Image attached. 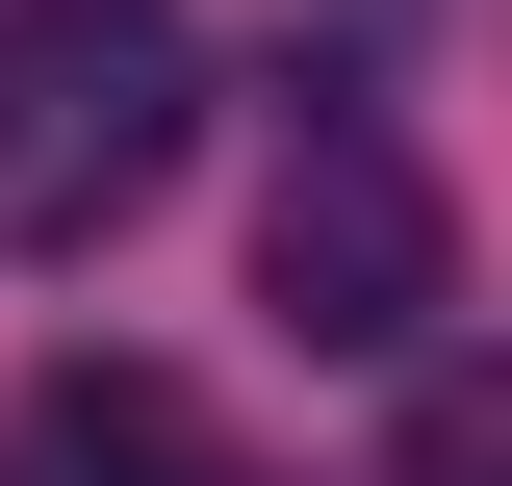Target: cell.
Listing matches in <instances>:
<instances>
[{"label": "cell", "mask_w": 512, "mask_h": 486, "mask_svg": "<svg viewBox=\"0 0 512 486\" xmlns=\"http://www.w3.org/2000/svg\"><path fill=\"white\" fill-rule=\"evenodd\" d=\"M180 154H205L180 0H0V256H103Z\"/></svg>", "instance_id": "6da1fadb"}, {"label": "cell", "mask_w": 512, "mask_h": 486, "mask_svg": "<svg viewBox=\"0 0 512 486\" xmlns=\"http://www.w3.org/2000/svg\"><path fill=\"white\" fill-rule=\"evenodd\" d=\"M256 307H282L308 359H436L461 205H436V154H410L384 103H308V128H282V180H256Z\"/></svg>", "instance_id": "7a4b0ae2"}, {"label": "cell", "mask_w": 512, "mask_h": 486, "mask_svg": "<svg viewBox=\"0 0 512 486\" xmlns=\"http://www.w3.org/2000/svg\"><path fill=\"white\" fill-rule=\"evenodd\" d=\"M0 486H231V461H205V410L154 359H52L26 410H0Z\"/></svg>", "instance_id": "3957f363"}, {"label": "cell", "mask_w": 512, "mask_h": 486, "mask_svg": "<svg viewBox=\"0 0 512 486\" xmlns=\"http://www.w3.org/2000/svg\"><path fill=\"white\" fill-rule=\"evenodd\" d=\"M410 486H512V435H487V359H410Z\"/></svg>", "instance_id": "277c9868"}]
</instances>
